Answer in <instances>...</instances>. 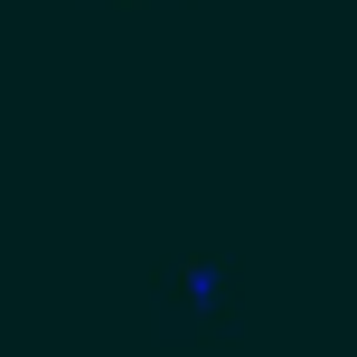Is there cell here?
I'll return each instance as SVG.
<instances>
[{
	"label": "cell",
	"instance_id": "6da1fadb",
	"mask_svg": "<svg viewBox=\"0 0 357 357\" xmlns=\"http://www.w3.org/2000/svg\"><path fill=\"white\" fill-rule=\"evenodd\" d=\"M216 329H235L216 264H178V273L151 282V339H216Z\"/></svg>",
	"mask_w": 357,
	"mask_h": 357
},
{
	"label": "cell",
	"instance_id": "7a4b0ae2",
	"mask_svg": "<svg viewBox=\"0 0 357 357\" xmlns=\"http://www.w3.org/2000/svg\"><path fill=\"white\" fill-rule=\"evenodd\" d=\"M75 10H188V0H75Z\"/></svg>",
	"mask_w": 357,
	"mask_h": 357
}]
</instances>
